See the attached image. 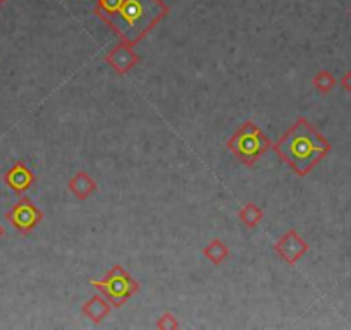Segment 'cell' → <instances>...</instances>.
Listing matches in <instances>:
<instances>
[{
	"instance_id": "obj_6",
	"label": "cell",
	"mask_w": 351,
	"mask_h": 330,
	"mask_svg": "<svg viewBox=\"0 0 351 330\" xmlns=\"http://www.w3.org/2000/svg\"><path fill=\"white\" fill-rule=\"evenodd\" d=\"M310 250V244L303 239V236H300L298 231L295 229H289L288 232L281 236V238L276 241L274 251L282 262H286L288 265H296Z\"/></svg>"
},
{
	"instance_id": "obj_5",
	"label": "cell",
	"mask_w": 351,
	"mask_h": 330,
	"mask_svg": "<svg viewBox=\"0 0 351 330\" xmlns=\"http://www.w3.org/2000/svg\"><path fill=\"white\" fill-rule=\"evenodd\" d=\"M5 220L16 229L21 236H28L29 232L38 227L43 220V212L29 200L28 196H23L18 203L12 205L11 210L5 214Z\"/></svg>"
},
{
	"instance_id": "obj_15",
	"label": "cell",
	"mask_w": 351,
	"mask_h": 330,
	"mask_svg": "<svg viewBox=\"0 0 351 330\" xmlns=\"http://www.w3.org/2000/svg\"><path fill=\"white\" fill-rule=\"evenodd\" d=\"M341 86H343L344 92H348L351 95V69L348 71L343 77H341Z\"/></svg>"
},
{
	"instance_id": "obj_1",
	"label": "cell",
	"mask_w": 351,
	"mask_h": 330,
	"mask_svg": "<svg viewBox=\"0 0 351 330\" xmlns=\"http://www.w3.org/2000/svg\"><path fill=\"white\" fill-rule=\"evenodd\" d=\"M93 12L123 42L136 47L167 18L171 9L164 0H97Z\"/></svg>"
},
{
	"instance_id": "obj_12",
	"label": "cell",
	"mask_w": 351,
	"mask_h": 330,
	"mask_svg": "<svg viewBox=\"0 0 351 330\" xmlns=\"http://www.w3.org/2000/svg\"><path fill=\"white\" fill-rule=\"evenodd\" d=\"M262 218L263 208L258 207L256 203H253V201H248V203L239 210V220H241V224L245 225L246 229H255L256 225L262 222Z\"/></svg>"
},
{
	"instance_id": "obj_17",
	"label": "cell",
	"mask_w": 351,
	"mask_h": 330,
	"mask_svg": "<svg viewBox=\"0 0 351 330\" xmlns=\"http://www.w3.org/2000/svg\"><path fill=\"white\" fill-rule=\"evenodd\" d=\"M5 4H8V0H0V9L4 8V5H5Z\"/></svg>"
},
{
	"instance_id": "obj_13",
	"label": "cell",
	"mask_w": 351,
	"mask_h": 330,
	"mask_svg": "<svg viewBox=\"0 0 351 330\" xmlns=\"http://www.w3.org/2000/svg\"><path fill=\"white\" fill-rule=\"evenodd\" d=\"M312 85L317 92L322 93V95H327L329 92H332L334 86L337 85V81L336 77H334V74L329 73V71H319V73L312 77Z\"/></svg>"
},
{
	"instance_id": "obj_3",
	"label": "cell",
	"mask_w": 351,
	"mask_h": 330,
	"mask_svg": "<svg viewBox=\"0 0 351 330\" xmlns=\"http://www.w3.org/2000/svg\"><path fill=\"white\" fill-rule=\"evenodd\" d=\"M228 148L243 165L253 167L263 153L272 148V143L260 126H256L253 120H246L228 141Z\"/></svg>"
},
{
	"instance_id": "obj_16",
	"label": "cell",
	"mask_w": 351,
	"mask_h": 330,
	"mask_svg": "<svg viewBox=\"0 0 351 330\" xmlns=\"http://www.w3.org/2000/svg\"><path fill=\"white\" fill-rule=\"evenodd\" d=\"M4 236H5V229H4V225L0 224V239L4 238Z\"/></svg>"
},
{
	"instance_id": "obj_14",
	"label": "cell",
	"mask_w": 351,
	"mask_h": 330,
	"mask_svg": "<svg viewBox=\"0 0 351 330\" xmlns=\"http://www.w3.org/2000/svg\"><path fill=\"white\" fill-rule=\"evenodd\" d=\"M155 327H157L158 330H176L180 329V322H178L176 315H172L171 312H165L158 316Z\"/></svg>"
},
{
	"instance_id": "obj_7",
	"label": "cell",
	"mask_w": 351,
	"mask_h": 330,
	"mask_svg": "<svg viewBox=\"0 0 351 330\" xmlns=\"http://www.w3.org/2000/svg\"><path fill=\"white\" fill-rule=\"evenodd\" d=\"M106 62L109 64L117 74H128L133 67H136L138 64H140V55L134 52V49L130 43L121 40L117 45H114L112 49L107 52Z\"/></svg>"
},
{
	"instance_id": "obj_8",
	"label": "cell",
	"mask_w": 351,
	"mask_h": 330,
	"mask_svg": "<svg viewBox=\"0 0 351 330\" xmlns=\"http://www.w3.org/2000/svg\"><path fill=\"white\" fill-rule=\"evenodd\" d=\"M2 181H4L5 186L11 191H14L16 194H25L26 191L35 184L36 176L25 162L18 160L12 167H9L8 173L2 177Z\"/></svg>"
},
{
	"instance_id": "obj_9",
	"label": "cell",
	"mask_w": 351,
	"mask_h": 330,
	"mask_svg": "<svg viewBox=\"0 0 351 330\" xmlns=\"http://www.w3.org/2000/svg\"><path fill=\"white\" fill-rule=\"evenodd\" d=\"M112 305L102 294H95L81 305V313L93 323H102L110 315Z\"/></svg>"
},
{
	"instance_id": "obj_2",
	"label": "cell",
	"mask_w": 351,
	"mask_h": 330,
	"mask_svg": "<svg viewBox=\"0 0 351 330\" xmlns=\"http://www.w3.org/2000/svg\"><path fill=\"white\" fill-rule=\"evenodd\" d=\"M274 153L296 176L303 177L330 153L332 147L320 131L305 117H300L279 140L272 144Z\"/></svg>"
},
{
	"instance_id": "obj_11",
	"label": "cell",
	"mask_w": 351,
	"mask_h": 330,
	"mask_svg": "<svg viewBox=\"0 0 351 330\" xmlns=\"http://www.w3.org/2000/svg\"><path fill=\"white\" fill-rule=\"evenodd\" d=\"M204 257L207 258L210 264L222 265L229 258V248L222 239H212L207 246L204 248Z\"/></svg>"
},
{
	"instance_id": "obj_4",
	"label": "cell",
	"mask_w": 351,
	"mask_h": 330,
	"mask_svg": "<svg viewBox=\"0 0 351 330\" xmlns=\"http://www.w3.org/2000/svg\"><path fill=\"white\" fill-rule=\"evenodd\" d=\"M90 285L99 289L100 294L112 305V308H121L140 292V284L136 279L121 265H114L104 275L102 281H90Z\"/></svg>"
},
{
	"instance_id": "obj_10",
	"label": "cell",
	"mask_w": 351,
	"mask_h": 330,
	"mask_svg": "<svg viewBox=\"0 0 351 330\" xmlns=\"http://www.w3.org/2000/svg\"><path fill=\"white\" fill-rule=\"evenodd\" d=\"M67 190H69L77 200L84 201L97 191V181L88 173L80 170V173H76L69 181H67Z\"/></svg>"
}]
</instances>
